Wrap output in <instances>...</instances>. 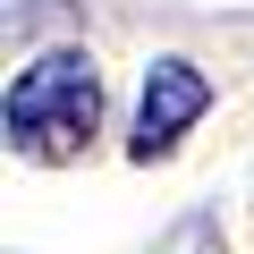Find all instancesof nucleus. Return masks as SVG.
<instances>
[{
	"label": "nucleus",
	"mask_w": 254,
	"mask_h": 254,
	"mask_svg": "<svg viewBox=\"0 0 254 254\" xmlns=\"http://www.w3.org/2000/svg\"><path fill=\"white\" fill-rule=\"evenodd\" d=\"M93 119H102V76H93V60H85V51H43V60L9 85V102H0L9 144H17V153H34V161L76 153V144L93 136Z\"/></svg>",
	"instance_id": "f257e3e1"
},
{
	"label": "nucleus",
	"mask_w": 254,
	"mask_h": 254,
	"mask_svg": "<svg viewBox=\"0 0 254 254\" xmlns=\"http://www.w3.org/2000/svg\"><path fill=\"white\" fill-rule=\"evenodd\" d=\"M212 110V76L195 60H153L144 68V102H136V136H127V153L136 161H170L178 136Z\"/></svg>",
	"instance_id": "f03ea898"
}]
</instances>
